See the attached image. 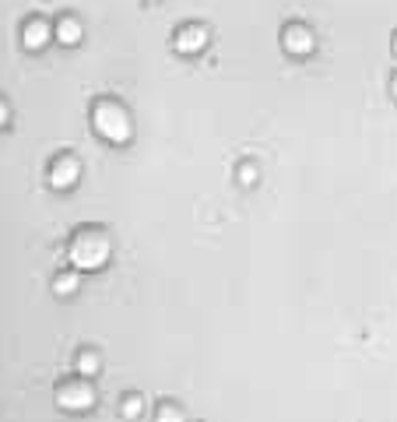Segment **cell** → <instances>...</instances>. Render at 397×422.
Listing matches in <instances>:
<instances>
[{
  "label": "cell",
  "instance_id": "6da1fadb",
  "mask_svg": "<svg viewBox=\"0 0 397 422\" xmlns=\"http://www.w3.org/2000/svg\"><path fill=\"white\" fill-rule=\"evenodd\" d=\"M105 257H109V239L102 233L85 229V233L74 236V243H71V264H74V268L95 271V268H102V264H105Z\"/></svg>",
  "mask_w": 397,
  "mask_h": 422
},
{
  "label": "cell",
  "instance_id": "7a4b0ae2",
  "mask_svg": "<svg viewBox=\"0 0 397 422\" xmlns=\"http://www.w3.org/2000/svg\"><path fill=\"white\" fill-rule=\"evenodd\" d=\"M92 120H95V130L105 141H112V144H124L130 137V117L124 113V106H117V102H99Z\"/></svg>",
  "mask_w": 397,
  "mask_h": 422
},
{
  "label": "cell",
  "instance_id": "3957f363",
  "mask_svg": "<svg viewBox=\"0 0 397 422\" xmlns=\"http://www.w3.org/2000/svg\"><path fill=\"white\" fill-rule=\"evenodd\" d=\"M92 401H95V394H92V387L88 384H67V387H60V405L64 408H71V412H81V408H92Z\"/></svg>",
  "mask_w": 397,
  "mask_h": 422
},
{
  "label": "cell",
  "instance_id": "277c9868",
  "mask_svg": "<svg viewBox=\"0 0 397 422\" xmlns=\"http://www.w3.org/2000/svg\"><path fill=\"white\" fill-rule=\"evenodd\" d=\"M74 180H78V162H74V158H67V155H60L53 162V169H49V183L56 190H67V187H74Z\"/></svg>",
  "mask_w": 397,
  "mask_h": 422
},
{
  "label": "cell",
  "instance_id": "5b68a950",
  "mask_svg": "<svg viewBox=\"0 0 397 422\" xmlns=\"http://www.w3.org/2000/svg\"><path fill=\"white\" fill-rule=\"evenodd\" d=\"M281 39H285V49L296 53V57H306V53H313V32H310L306 25H289Z\"/></svg>",
  "mask_w": 397,
  "mask_h": 422
},
{
  "label": "cell",
  "instance_id": "8992f818",
  "mask_svg": "<svg viewBox=\"0 0 397 422\" xmlns=\"http://www.w3.org/2000/svg\"><path fill=\"white\" fill-rule=\"evenodd\" d=\"M204 42H208V32L201 25H187V28L176 32V49L180 53H201Z\"/></svg>",
  "mask_w": 397,
  "mask_h": 422
},
{
  "label": "cell",
  "instance_id": "52a82bcc",
  "mask_svg": "<svg viewBox=\"0 0 397 422\" xmlns=\"http://www.w3.org/2000/svg\"><path fill=\"white\" fill-rule=\"evenodd\" d=\"M22 39H25V46H28V49H42V46L49 42V25H46V22H39V18H32V22L25 25Z\"/></svg>",
  "mask_w": 397,
  "mask_h": 422
},
{
  "label": "cell",
  "instance_id": "ba28073f",
  "mask_svg": "<svg viewBox=\"0 0 397 422\" xmlns=\"http://www.w3.org/2000/svg\"><path fill=\"white\" fill-rule=\"evenodd\" d=\"M56 39H60L64 46H74V42L81 39V22H74V18H60V22H56Z\"/></svg>",
  "mask_w": 397,
  "mask_h": 422
},
{
  "label": "cell",
  "instance_id": "9c48e42d",
  "mask_svg": "<svg viewBox=\"0 0 397 422\" xmlns=\"http://www.w3.org/2000/svg\"><path fill=\"white\" fill-rule=\"evenodd\" d=\"M53 289H56V292H60V296H67V292H74V289H78V275H60V278H56V282H53Z\"/></svg>",
  "mask_w": 397,
  "mask_h": 422
},
{
  "label": "cell",
  "instance_id": "30bf717a",
  "mask_svg": "<svg viewBox=\"0 0 397 422\" xmlns=\"http://www.w3.org/2000/svg\"><path fill=\"white\" fill-rule=\"evenodd\" d=\"M78 369H81V373H88V377H92V373H95V369H99V359H95L92 352H85V355L78 359Z\"/></svg>",
  "mask_w": 397,
  "mask_h": 422
},
{
  "label": "cell",
  "instance_id": "8fae6325",
  "mask_svg": "<svg viewBox=\"0 0 397 422\" xmlns=\"http://www.w3.org/2000/svg\"><path fill=\"white\" fill-rule=\"evenodd\" d=\"M158 422H183V412L173 408V405H165V408L158 412Z\"/></svg>",
  "mask_w": 397,
  "mask_h": 422
},
{
  "label": "cell",
  "instance_id": "7c38bea8",
  "mask_svg": "<svg viewBox=\"0 0 397 422\" xmlns=\"http://www.w3.org/2000/svg\"><path fill=\"white\" fill-rule=\"evenodd\" d=\"M253 180H257V166H250V162H246V166L239 169V183H246V187H250Z\"/></svg>",
  "mask_w": 397,
  "mask_h": 422
},
{
  "label": "cell",
  "instance_id": "4fadbf2b",
  "mask_svg": "<svg viewBox=\"0 0 397 422\" xmlns=\"http://www.w3.org/2000/svg\"><path fill=\"white\" fill-rule=\"evenodd\" d=\"M124 412H127V415H137V412H141V401H137V398H127Z\"/></svg>",
  "mask_w": 397,
  "mask_h": 422
},
{
  "label": "cell",
  "instance_id": "5bb4252c",
  "mask_svg": "<svg viewBox=\"0 0 397 422\" xmlns=\"http://www.w3.org/2000/svg\"><path fill=\"white\" fill-rule=\"evenodd\" d=\"M4 120H8V106H4V99H0V127H4Z\"/></svg>",
  "mask_w": 397,
  "mask_h": 422
},
{
  "label": "cell",
  "instance_id": "9a60e30c",
  "mask_svg": "<svg viewBox=\"0 0 397 422\" xmlns=\"http://www.w3.org/2000/svg\"><path fill=\"white\" fill-rule=\"evenodd\" d=\"M390 88H394V95H397V78H394V85H390Z\"/></svg>",
  "mask_w": 397,
  "mask_h": 422
},
{
  "label": "cell",
  "instance_id": "2e32d148",
  "mask_svg": "<svg viewBox=\"0 0 397 422\" xmlns=\"http://www.w3.org/2000/svg\"><path fill=\"white\" fill-rule=\"evenodd\" d=\"M394 49H397V35H394Z\"/></svg>",
  "mask_w": 397,
  "mask_h": 422
}]
</instances>
